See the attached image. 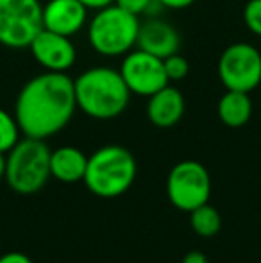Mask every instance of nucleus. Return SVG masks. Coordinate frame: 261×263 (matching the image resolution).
Masks as SVG:
<instances>
[{"instance_id":"f257e3e1","label":"nucleus","mask_w":261,"mask_h":263,"mask_svg":"<svg viewBox=\"0 0 261 263\" xmlns=\"http://www.w3.org/2000/svg\"><path fill=\"white\" fill-rule=\"evenodd\" d=\"M75 109L72 77L45 72L24 84L14 102V118L24 136L45 140L63 131Z\"/></svg>"},{"instance_id":"f03ea898","label":"nucleus","mask_w":261,"mask_h":263,"mask_svg":"<svg viewBox=\"0 0 261 263\" xmlns=\"http://www.w3.org/2000/svg\"><path fill=\"white\" fill-rule=\"evenodd\" d=\"M77 109L95 120H113L127 109L131 91L120 70L111 66H93L73 81Z\"/></svg>"},{"instance_id":"7ed1b4c3","label":"nucleus","mask_w":261,"mask_h":263,"mask_svg":"<svg viewBox=\"0 0 261 263\" xmlns=\"http://www.w3.org/2000/svg\"><path fill=\"white\" fill-rule=\"evenodd\" d=\"M138 165L129 149L122 145H104L88 158L84 184L93 195L115 199L132 186Z\"/></svg>"},{"instance_id":"20e7f679","label":"nucleus","mask_w":261,"mask_h":263,"mask_svg":"<svg viewBox=\"0 0 261 263\" xmlns=\"http://www.w3.org/2000/svg\"><path fill=\"white\" fill-rule=\"evenodd\" d=\"M139 18L113 4L98 9L88 24V42L97 54L106 58L126 55L136 47Z\"/></svg>"},{"instance_id":"39448f33","label":"nucleus","mask_w":261,"mask_h":263,"mask_svg":"<svg viewBox=\"0 0 261 263\" xmlns=\"http://www.w3.org/2000/svg\"><path fill=\"white\" fill-rule=\"evenodd\" d=\"M50 177V149L45 140L27 138L18 143L6 156V183L11 190L31 195L42 190Z\"/></svg>"},{"instance_id":"423d86ee","label":"nucleus","mask_w":261,"mask_h":263,"mask_svg":"<svg viewBox=\"0 0 261 263\" xmlns=\"http://www.w3.org/2000/svg\"><path fill=\"white\" fill-rule=\"evenodd\" d=\"M43 29V6L39 0H0V45L29 49Z\"/></svg>"},{"instance_id":"0eeeda50","label":"nucleus","mask_w":261,"mask_h":263,"mask_svg":"<svg viewBox=\"0 0 261 263\" xmlns=\"http://www.w3.org/2000/svg\"><path fill=\"white\" fill-rule=\"evenodd\" d=\"M211 177L202 163L195 159L179 161L167 177V197L181 211H193L209 202Z\"/></svg>"},{"instance_id":"6e6552de","label":"nucleus","mask_w":261,"mask_h":263,"mask_svg":"<svg viewBox=\"0 0 261 263\" xmlns=\"http://www.w3.org/2000/svg\"><path fill=\"white\" fill-rule=\"evenodd\" d=\"M218 77L226 90L251 93L261 84L259 49L245 42L229 45L218 59Z\"/></svg>"},{"instance_id":"1a4fd4ad","label":"nucleus","mask_w":261,"mask_h":263,"mask_svg":"<svg viewBox=\"0 0 261 263\" xmlns=\"http://www.w3.org/2000/svg\"><path fill=\"white\" fill-rule=\"evenodd\" d=\"M120 76L126 81L131 93L139 97H150L170 83L165 72L163 59L142 49H132L124 55Z\"/></svg>"},{"instance_id":"9d476101","label":"nucleus","mask_w":261,"mask_h":263,"mask_svg":"<svg viewBox=\"0 0 261 263\" xmlns=\"http://www.w3.org/2000/svg\"><path fill=\"white\" fill-rule=\"evenodd\" d=\"M29 49L36 63L45 68V72H68L75 65L77 49L68 36L42 29L31 42Z\"/></svg>"},{"instance_id":"9b49d317","label":"nucleus","mask_w":261,"mask_h":263,"mask_svg":"<svg viewBox=\"0 0 261 263\" xmlns=\"http://www.w3.org/2000/svg\"><path fill=\"white\" fill-rule=\"evenodd\" d=\"M88 22V9L79 0H49L43 6V29L63 36H75Z\"/></svg>"},{"instance_id":"f8f14e48","label":"nucleus","mask_w":261,"mask_h":263,"mask_svg":"<svg viewBox=\"0 0 261 263\" xmlns=\"http://www.w3.org/2000/svg\"><path fill=\"white\" fill-rule=\"evenodd\" d=\"M179 45H181V38H179L174 25H170L168 22L150 16L149 20L139 24L138 42H136L138 49L159 59H165L168 55L179 52Z\"/></svg>"},{"instance_id":"ddd939ff","label":"nucleus","mask_w":261,"mask_h":263,"mask_svg":"<svg viewBox=\"0 0 261 263\" xmlns=\"http://www.w3.org/2000/svg\"><path fill=\"white\" fill-rule=\"evenodd\" d=\"M185 97L174 86H165L149 97L147 102V117L150 124L161 129L174 127L185 115Z\"/></svg>"},{"instance_id":"4468645a","label":"nucleus","mask_w":261,"mask_h":263,"mask_svg":"<svg viewBox=\"0 0 261 263\" xmlns=\"http://www.w3.org/2000/svg\"><path fill=\"white\" fill-rule=\"evenodd\" d=\"M88 165V156L77 147H59L50 151V177L65 184L79 183L84 179Z\"/></svg>"},{"instance_id":"2eb2a0df","label":"nucleus","mask_w":261,"mask_h":263,"mask_svg":"<svg viewBox=\"0 0 261 263\" xmlns=\"http://www.w3.org/2000/svg\"><path fill=\"white\" fill-rule=\"evenodd\" d=\"M216 111L224 125L233 129L244 127L252 117V101L247 91L227 90L220 97Z\"/></svg>"},{"instance_id":"dca6fc26","label":"nucleus","mask_w":261,"mask_h":263,"mask_svg":"<svg viewBox=\"0 0 261 263\" xmlns=\"http://www.w3.org/2000/svg\"><path fill=\"white\" fill-rule=\"evenodd\" d=\"M190 224H192V229L198 236L211 238L222 228V217H220L218 210L213 208L209 202H206V204L190 211Z\"/></svg>"},{"instance_id":"f3484780","label":"nucleus","mask_w":261,"mask_h":263,"mask_svg":"<svg viewBox=\"0 0 261 263\" xmlns=\"http://www.w3.org/2000/svg\"><path fill=\"white\" fill-rule=\"evenodd\" d=\"M20 127L14 115L0 107V153H9L20 140Z\"/></svg>"},{"instance_id":"a211bd4d","label":"nucleus","mask_w":261,"mask_h":263,"mask_svg":"<svg viewBox=\"0 0 261 263\" xmlns=\"http://www.w3.org/2000/svg\"><path fill=\"white\" fill-rule=\"evenodd\" d=\"M163 65H165V72H167L168 81H183L190 72L188 61H186V59L183 58L179 52L165 58Z\"/></svg>"},{"instance_id":"6ab92c4d","label":"nucleus","mask_w":261,"mask_h":263,"mask_svg":"<svg viewBox=\"0 0 261 263\" xmlns=\"http://www.w3.org/2000/svg\"><path fill=\"white\" fill-rule=\"evenodd\" d=\"M116 6H120L122 9L129 11V13L142 16V14H149L154 16L157 9H161L157 0H115Z\"/></svg>"},{"instance_id":"aec40b11","label":"nucleus","mask_w":261,"mask_h":263,"mask_svg":"<svg viewBox=\"0 0 261 263\" xmlns=\"http://www.w3.org/2000/svg\"><path fill=\"white\" fill-rule=\"evenodd\" d=\"M244 22L252 34L261 38V0H249L245 4Z\"/></svg>"},{"instance_id":"412c9836","label":"nucleus","mask_w":261,"mask_h":263,"mask_svg":"<svg viewBox=\"0 0 261 263\" xmlns=\"http://www.w3.org/2000/svg\"><path fill=\"white\" fill-rule=\"evenodd\" d=\"M0 263H32V260L27 254L11 251V253H6L0 256Z\"/></svg>"},{"instance_id":"4be33fe9","label":"nucleus","mask_w":261,"mask_h":263,"mask_svg":"<svg viewBox=\"0 0 261 263\" xmlns=\"http://www.w3.org/2000/svg\"><path fill=\"white\" fill-rule=\"evenodd\" d=\"M157 2L161 7H167V9H186L195 0H157Z\"/></svg>"},{"instance_id":"5701e85b","label":"nucleus","mask_w":261,"mask_h":263,"mask_svg":"<svg viewBox=\"0 0 261 263\" xmlns=\"http://www.w3.org/2000/svg\"><path fill=\"white\" fill-rule=\"evenodd\" d=\"M79 2L83 4L88 11L90 9L98 11V9H104V7H108V6H113L115 0H79Z\"/></svg>"},{"instance_id":"b1692460","label":"nucleus","mask_w":261,"mask_h":263,"mask_svg":"<svg viewBox=\"0 0 261 263\" xmlns=\"http://www.w3.org/2000/svg\"><path fill=\"white\" fill-rule=\"evenodd\" d=\"M183 263H211L206 254H202L200 251H192L183 258Z\"/></svg>"},{"instance_id":"393cba45","label":"nucleus","mask_w":261,"mask_h":263,"mask_svg":"<svg viewBox=\"0 0 261 263\" xmlns=\"http://www.w3.org/2000/svg\"><path fill=\"white\" fill-rule=\"evenodd\" d=\"M6 177V153H0V181Z\"/></svg>"}]
</instances>
